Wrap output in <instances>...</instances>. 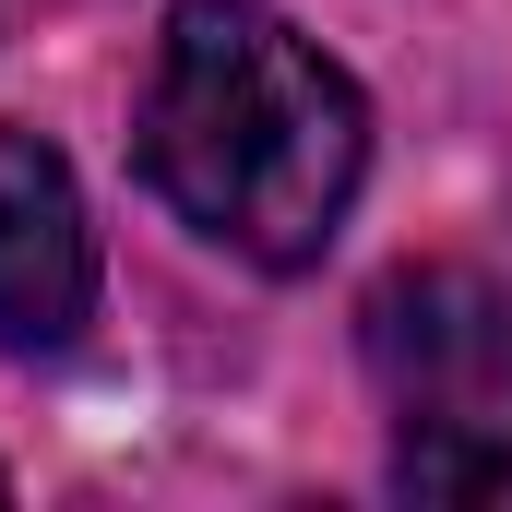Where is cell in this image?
I'll return each mask as SVG.
<instances>
[{
  "label": "cell",
  "instance_id": "obj_1",
  "mask_svg": "<svg viewBox=\"0 0 512 512\" xmlns=\"http://www.w3.org/2000/svg\"><path fill=\"white\" fill-rule=\"evenodd\" d=\"M370 167L358 84L274 12V0H179L143 84V179L215 251L298 274L346 227Z\"/></svg>",
  "mask_w": 512,
  "mask_h": 512
},
{
  "label": "cell",
  "instance_id": "obj_2",
  "mask_svg": "<svg viewBox=\"0 0 512 512\" xmlns=\"http://www.w3.org/2000/svg\"><path fill=\"white\" fill-rule=\"evenodd\" d=\"M370 370L405 429H512V274L417 262L370 298Z\"/></svg>",
  "mask_w": 512,
  "mask_h": 512
},
{
  "label": "cell",
  "instance_id": "obj_3",
  "mask_svg": "<svg viewBox=\"0 0 512 512\" xmlns=\"http://www.w3.org/2000/svg\"><path fill=\"white\" fill-rule=\"evenodd\" d=\"M96 310V227L72 167L0 120V346H72Z\"/></svg>",
  "mask_w": 512,
  "mask_h": 512
},
{
  "label": "cell",
  "instance_id": "obj_4",
  "mask_svg": "<svg viewBox=\"0 0 512 512\" xmlns=\"http://www.w3.org/2000/svg\"><path fill=\"white\" fill-rule=\"evenodd\" d=\"M393 489L405 501H512V429H405Z\"/></svg>",
  "mask_w": 512,
  "mask_h": 512
}]
</instances>
